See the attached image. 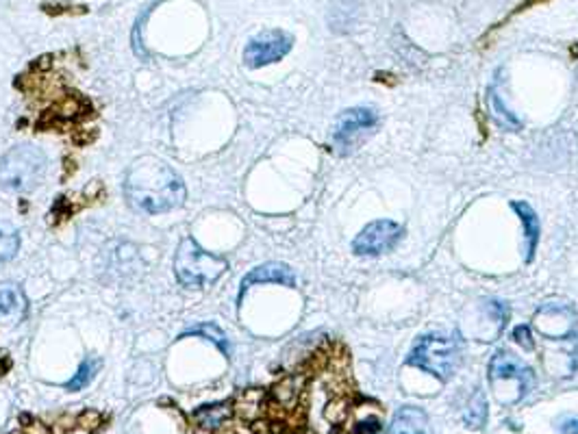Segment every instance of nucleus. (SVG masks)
I'll list each match as a JSON object with an SVG mask.
<instances>
[{"instance_id": "nucleus-1", "label": "nucleus", "mask_w": 578, "mask_h": 434, "mask_svg": "<svg viewBox=\"0 0 578 434\" xmlns=\"http://www.w3.org/2000/svg\"><path fill=\"white\" fill-rule=\"evenodd\" d=\"M124 193L131 207L146 216L174 211L187 196L181 177L154 157H142L131 165L124 180Z\"/></svg>"}, {"instance_id": "nucleus-2", "label": "nucleus", "mask_w": 578, "mask_h": 434, "mask_svg": "<svg viewBox=\"0 0 578 434\" xmlns=\"http://www.w3.org/2000/svg\"><path fill=\"white\" fill-rule=\"evenodd\" d=\"M461 356H463V343L459 335L431 333L416 341L407 356V365L429 372L439 380H448L461 365Z\"/></svg>"}, {"instance_id": "nucleus-3", "label": "nucleus", "mask_w": 578, "mask_h": 434, "mask_svg": "<svg viewBox=\"0 0 578 434\" xmlns=\"http://www.w3.org/2000/svg\"><path fill=\"white\" fill-rule=\"evenodd\" d=\"M226 270L228 263L225 258L202 250L189 237L183 239L177 250V256H174V274H177L178 282L183 287H192V289L213 285Z\"/></svg>"}, {"instance_id": "nucleus-4", "label": "nucleus", "mask_w": 578, "mask_h": 434, "mask_svg": "<svg viewBox=\"0 0 578 434\" xmlns=\"http://www.w3.org/2000/svg\"><path fill=\"white\" fill-rule=\"evenodd\" d=\"M46 174V157L36 146H18L0 159V187L31 192Z\"/></svg>"}, {"instance_id": "nucleus-5", "label": "nucleus", "mask_w": 578, "mask_h": 434, "mask_svg": "<svg viewBox=\"0 0 578 434\" xmlns=\"http://www.w3.org/2000/svg\"><path fill=\"white\" fill-rule=\"evenodd\" d=\"M378 115L374 109L368 107H354V109L344 111L335 122L333 129V146L339 154H351L359 148L363 139L370 135V130L376 126Z\"/></svg>"}, {"instance_id": "nucleus-6", "label": "nucleus", "mask_w": 578, "mask_h": 434, "mask_svg": "<svg viewBox=\"0 0 578 434\" xmlns=\"http://www.w3.org/2000/svg\"><path fill=\"white\" fill-rule=\"evenodd\" d=\"M294 46V37L289 33L281 31V28H270V31H261L259 36L252 37L244 48V63L252 70L257 67H265L270 63L283 59L285 55Z\"/></svg>"}, {"instance_id": "nucleus-7", "label": "nucleus", "mask_w": 578, "mask_h": 434, "mask_svg": "<svg viewBox=\"0 0 578 434\" xmlns=\"http://www.w3.org/2000/svg\"><path fill=\"white\" fill-rule=\"evenodd\" d=\"M402 226L392 219H376L368 224L352 241V252L357 256H381L396 248L402 239Z\"/></svg>"}, {"instance_id": "nucleus-8", "label": "nucleus", "mask_w": 578, "mask_h": 434, "mask_svg": "<svg viewBox=\"0 0 578 434\" xmlns=\"http://www.w3.org/2000/svg\"><path fill=\"white\" fill-rule=\"evenodd\" d=\"M533 324L548 339H570L578 333V313L570 304H546L533 317Z\"/></svg>"}, {"instance_id": "nucleus-9", "label": "nucleus", "mask_w": 578, "mask_h": 434, "mask_svg": "<svg viewBox=\"0 0 578 434\" xmlns=\"http://www.w3.org/2000/svg\"><path fill=\"white\" fill-rule=\"evenodd\" d=\"M489 378H492V383H498V380H516L519 384V398L531 391L533 384H535L533 369L527 367V365L511 352H498L494 356L492 363H489Z\"/></svg>"}, {"instance_id": "nucleus-10", "label": "nucleus", "mask_w": 578, "mask_h": 434, "mask_svg": "<svg viewBox=\"0 0 578 434\" xmlns=\"http://www.w3.org/2000/svg\"><path fill=\"white\" fill-rule=\"evenodd\" d=\"M283 285V287H296V274L289 265L285 263H265V265L255 267L244 276L240 285V302L246 296V291L255 285Z\"/></svg>"}, {"instance_id": "nucleus-11", "label": "nucleus", "mask_w": 578, "mask_h": 434, "mask_svg": "<svg viewBox=\"0 0 578 434\" xmlns=\"http://www.w3.org/2000/svg\"><path fill=\"white\" fill-rule=\"evenodd\" d=\"M100 414L99 413H83L79 417L63 419V426H42V423H33L28 428V434H91L99 428Z\"/></svg>"}, {"instance_id": "nucleus-12", "label": "nucleus", "mask_w": 578, "mask_h": 434, "mask_svg": "<svg viewBox=\"0 0 578 434\" xmlns=\"http://www.w3.org/2000/svg\"><path fill=\"white\" fill-rule=\"evenodd\" d=\"M513 211L518 213L519 222L524 226V239H527V263H531L535 258L537 246H539V235H542V224H539L537 213L533 211V207L528 202H513Z\"/></svg>"}, {"instance_id": "nucleus-13", "label": "nucleus", "mask_w": 578, "mask_h": 434, "mask_svg": "<svg viewBox=\"0 0 578 434\" xmlns=\"http://www.w3.org/2000/svg\"><path fill=\"white\" fill-rule=\"evenodd\" d=\"M27 315V297L18 287H0V321L4 324H18Z\"/></svg>"}, {"instance_id": "nucleus-14", "label": "nucleus", "mask_w": 578, "mask_h": 434, "mask_svg": "<svg viewBox=\"0 0 578 434\" xmlns=\"http://www.w3.org/2000/svg\"><path fill=\"white\" fill-rule=\"evenodd\" d=\"M392 434H431L429 417L416 406H405L392 422Z\"/></svg>"}, {"instance_id": "nucleus-15", "label": "nucleus", "mask_w": 578, "mask_h": 434, "mask_svg": "<svg viewBox=\"0 0 578 434\" xmlns=\"http://www.w3.org/2000/svg\"><path fill=\"white\" fill-rule=\"evenodd\" d=\"M231 404H209V406H201L194 413V422H196V426L205 428V430H218V428L225 426V422L231 417Z\"/></svg>"}, {"instance_id": "nucleus-16", "label": "nucleus", "mask_w": 578, "mask_h": 434, "mask_svg": "<svg viewBox=\"0 0 578 434\" xmlns=\"http://www.w3.org/2000/svg\"><path fill=\"white\" fill-rule=\"evenodd\" d=\"M181 336H202V339L211 341L213 345H216L218 350H220L222 354H231V345H228V339L226 335L222 333L220 326L216 324H201V326H194V328H189L183 333Z\"/></svg>"}, {"instance_id": "nucleus-17", "label": "nucleus", "mask_w": 578, "mask_h": 434, "mask_svg": "<svg viewBox=\"0 0 578 434\" xmlns=\"http://www.w3.org/2000/svg\"><path fill=\"white\" fill-rule=\"evenodd\" d=\"M489 111H492V118L498 126H503V129L507 130H518L519 129V120L516 115L511 114V111L504 107L503 99L498 96V91L492 90L489 91Z\"/></svg>"}, {"instance_id": "nucleus-18", "label": "nucleus", "mask_w": 578, "mask_h": 434, "mask_svg": "<svg viewBox=\"0 0 578 434\" xmlns=\"http://www.w3.org/2000/svg\"><path fill=\"white\" fill-rule=\"evenodd\" d=\"M18 248H20V237H18L16 228L7 222H0V265L12 261Z\"/></svg>"}, {"instance_id": "nucleus-19", "label": "nucleus", "mask_w": 578, "mask_h": 434, "mask_svg": "<svg viewBox=\"0 0 578 434\" xmlns=\"http://www.w3.org/2000/svg\"><path fill=\"white\" fill-rule=\"evenodd\" d=\"M99 367H100L99 359L83 360V363L79 365V369H76V374L72 375L70 383H66L67 391H81V389H85L87 384L91 383V378H94L96 372H99Z\"/></svg>"}, {"instance_id": "nucleus-20", "label": "nucleus", "mask_w": 578, "mask_h": 434, "mask_svg": "<svg viewBox=\"0 0 578 434\" xmlns=\"http://www.w3.org/2000/svg\"><path fill=\"white\" fill-rule=\"evenodd\" d=\"M485 417H487V404H485L483 393L476 391L472 402L468 404V411H465V422L470 423V428H480Z\"/></svg>"}, {"instance_id": "nucleus-21", "label": "nucleus", "mask_w": 578, "mask_h": 434, "mask_svg": "<svg viewBox=\"0 0 578 434\" xmlns=\"http://www.w3.org/2000/svg\"><path fill=\"white\" fill-rule=\"evenodd\" d=\"M513 339H516L524 350H533V348H535V341H533L531 328H528L527 324L516 326V330H513Z\"/></svg>"}, {"instance_id": "nucleus-22", "label": "nucleus", "mask_w": 578, "mask_h": 434, "mask_svg": "<svg viewBox=\"0 0 578 434\" xmlns=\"http://www.w3.org/2000/svg\"><path fill=\"white\" fill-rule=\"evenodd\" d=\"M354 434H383V428L376 419H363L354 426Z\"/></svg>"}, {"instance_id": "nucleus-23", "label": "nucleus", "mask_w": 578, "mask_h": 434, "mask_svg": "<svg viewBox=\"0 0 578 434\" xmlns=\"http://www.w3.org/2000/svg\"><path fill=\"white\" fill-rule=\"evenodd\" d=\"M561 432L563 434H578V419H567V422L561 423Z\"/></svg>"}]
</instances>
